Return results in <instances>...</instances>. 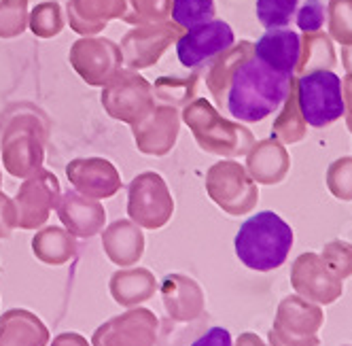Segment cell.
<instances>
[{"instance_id":"11","label":"cell","mask_w":352,"mask_h":346,"mask_svg":"<svg viewBox=\"0 0 352 346\" xmlns=\"http://www.w3.org/2000/svg\"><path fill=\"white\" fill-rule=\"evenodd\" d=\"M49 338L47 325L26 308H11L0 316V346H47Z\"/></svg>"},{"instance_id":"24","label":"cell","mask_w":352,"mask_h":346,"mask_svg":"<svg viewBox=\"0 0 352 346\" xmlns=\"http://www.w3.org/2000/svg\"><path fill=\"white\" fill-rule=\"evenodd\" d=\"M52 346H91V344L87 342V338H83L77 332H64L54 338Z\"/></svg>"},{"instance_id":"17","label":"cell","mask_w":352,"mask_h":346,"mask_svg":"<svg viewBox=\"0 0 352 346\" xmlns=\"http://www.w3.org/2000/svg\"><path fill=\"white\" fill-rule=\"evenodd\" d=\"M174 34H179V28H166L164 34H160V28H151V41H146V28L142 30H134L130 32V36L123 41V52H134V56H128L125 62H128L130 68H140L142 66V56H144V49L146 52V60L148 64L155 62L162 54V49H166V45L170 43V39H174Z\"/></svg>"},{"instance_id":"5","label":"cell","mask_w":352,"mask_h":346,"mask_svg":"<svg viewBox=\"0 0 352 346\" xmlns=\"http://www.w3.org/2000/svg\"><path fill=\"white\" fill-rule=\"evenodd\" d=\"M234 41L236 34L228 21L210 19L195 28H189L176 41V56L185 68H197L228 52Z\"/></svg>"},{"instance_id":"10","label":"cell","mask_w":352,"mask_h":346,"mask_svg":"<svg viewBox=\"0 0 352 346\" xmlns=\"http://www.w3.org/2000/svg\"><path fill=\"white\" fill-rule=\"evenodd\" d=\"M58 215L62 224L72 236L91 238L104 228L107 213L98 202H91L87 197L79 195L77 191H68L62 202L58 204Z\"/></svg>"},{"instance_id":"2","label":"cell","mask_w":352,"mask_h":346,"mask_svg":"<svg viewBox=\"0 0 352 346\" xmlns=\"http://www.w3.org/2000/svg\"><path fill=\"white\" fill-rule=\"evenodd\" d=\"M293 230L287 221L272 210H261L248 217L240 226L234 246L238 259L257 272L280 268L293 246Z\"/></svg>"},{"instance_id":"13","label":"cell","mask_w":352,"mask_h":346,"mask_svg":"<svg viewBox=\"0 0 352 346\" xmlns=\"http://www.w3.org/2000/svg\"><path fill=\"white\" fill-rule=\"evenodd\" d=\"M68 179L81 193L94 197H111L119 189V177L115 168L102 160L72 162L66 168Z\"/></svg>"},{"instance_id":"20","label":"cell","mask_w":352,"mask_h":346,"mask_svg":"<svg viewBox=\"0 0 352 346\" xmlns=\"http://www.w3.org/2000/svg\"><path fill=\"white\" fill-rule=\"evenodd\" d=\"M297 28L301 32H318L324 23V7L320 0H306V5L297 13Z\"/></svg>"},{"instance_id":"18","label":"cell","mask_w":352,"mask_h":346,"mask_svg":"<svg viewBox=\"0 0 352 346\" xmlns=\"http://www.w3.org/2000/svg\"><path fill=\"white\" fill-rule=\"evenodd\" d=\"M255 9L265 30L287 28L299 9V0H257Z\"/></svg>"},{"instance_id":"16","label":"cell","mask_w":352,"mask_h":346,"mask_svg":"<svg viewBox=\"0 0 352 346\" xmlns=\"http://www.w3.org/2000/svg\"><path fill=\"white\" fill-rule=\"evenodd\" d=\"M32 253L47 266H62L77 255V242L62 228H47L32 238Z\"/></svg>"},{"instance_id":"4","label":"cell","mask_w":352,"mask_h":346,"mask_svg":"<svg viewBox=\"0 0 352 346\" xmlns=\"http://www.w3.org/2000/svg\"><path fill=\"white\" fill-rule=\"evenodd\" d=\"M160 318L148 308H130L109 318L91 336V346H155Z\"/></svg>"},{"instance_id":"14","label":"cell","mask_w":352,"mask_h":346,"mask_svg":"<svg viewBox=\"0 0 352 346\" xmlns=\"http://www.w3.org/2000/svg\"><path fill=\"white\" fill-rule=\"evenodd\" d=\"M111 295L123 308H134L155 295L157 283L155 277L146 268H130L119 270L111 277Z\"/></svg>"},{"instance_id":"6","label":"cell","mask_w":352,"mask_h":346,"mask_svg":"<svg viewBox=\"0 0 352 346\" xmlns=\"http://www.w3.org/2000/svg\"><path fill=\"white\" fill-rule=\"evenodd\" d=\"M174 210V202L166 189V183L157 175H142L130 185L128 213L138 226L146 230L164 228Z\"/></svg>"},{"instance_id":"9","label":"cell","mask_w":352,"mask_h":346,"mask_svg":"<svg viewBox=\"0 0 352 346\" xmlns=\"http://www.w3.org/2000/svg\"><path fill=\"white\" fill-rule=\"evenodd\" d=\"M253 56L261 60L265 66H270L272 70L293 77V72L299 66V58H301V39L297 32L287 30V28L267 30L255 43Z\"/></svg>"},{"instance_id":"7","label":"cell","mask_w":352,"mask_h":346,"mask_svg":"<svg viewBox=\"0 0 352 346\" xmlns=\"http://www.w3.org/2000/svg\"><path fill=\"white\" fill-rule=\"evenodd\" d=\"M60 183L56 177L43 172L41 179H30L23 183L15 197L17 226L23 230H36L49 219L54 206H58Z\"/></svg>"},{"instance_id":"22","label":"cell","mask_w":352,"mask_h":346,"mask_svg":"<svg viewBox=\"0 0 352 346\" xmlns=\"http://www.w3.org/2000/svg\"><path fill=\"white\" fill-rule=\"evenodd\" d=\"M13 228H17V215L15 206L5 193H0V240L9 238Z\"/></svg>"},{"instance_id":"12","label":"cell","mask_w":352,"mask_h":346,"mask_svg":"<svg viewBox=\"0 0 352 346\" xmlns=\"http://www.w3.org/2000/svg\"><path fill=\"white\" fill-rule=\"evenodd\" d=\"M119 49L111 41H79L72 47V64L77 66L81 77L94 85H100L102 79L113 70L119 60Z\"/></svg>"},{"instance_id":"25","label":"cell","mask_w":352,"mask_h":346,"mask_svg":"<svg viewBox=\"0 0 352 346\" xmlns=\"http://www.w3.org/2000/svg\"><path fill=\"white\" fill-rule=\"evenodd\" d=\"M236 346H265L255 334H242L240 338H238V344Z\"/></svg>"},{"instance_id":"1","label":"cell","mask_w":352,"mask_h":346,"mask_svg":"<svg viewBox=\"0 0 352 346\" xmlns=\"http://www.w3.org/2000/svg\"><path fill=\"white\" fill-rule=\"evenodd\" d=\"M291 79L293 77L272 70L255 56L244 58L232 70L228 94H225L228 113L244 123L265 119L287 100Z\"/></svg>"},{"instance_id":"19","label":"cell","mask_w":352,"mask_h":346,"mask_svg":"<svg viewBox=\"0 0 352 346\" xmlns=\"http://www.w3.org/2000/svg\"><path fill=\"white\" fill-rule=\"evenodd\" d=\"M214 0H174L172 19L189 30L214 19Z\"/></svg>"},{"instance_id":"21","label":"cell","mask_w":352,"mask_h":346,"mask_svg":"<svg viewBox=\"0 0 352 346\" xmlns=\"http://www.w3.org/2000/svg\"><path fill=\"white\" fill-rule=\"evenodd\" d=\"M56 13H60V7H58V5L54 7L52 15H56ZM52 15H45L43 5H41L38 9H34V13H32V30H34L38 36H43V39H47V36H56V34L60 32V28H62V19H60V17L49 19Z\"/></svg>"},{"instance_id":"3","label":"cell","mask_w":352,"mask_h":346,"mask_svg":"<svg viewBox=\"0 0 352 346\" xmlns=\"http://www.w3.org/2000/svg\"><path fill=\"white\" fill-rule=\"evenodd\" d=\"M297 105L312 128H324L338 121L344 111L342 81L333 70H312L297 81Z\"/></svg>"},{"instance_id":"15","label":"cell","mask_w":352,"mask_h":346,"mask_svg":"<svg viewBox=\"0 0 352 346\" xmlns=\"http://www.w3.org/2000/svg\"><path fill=\"white\" fill-rule=\"evenodd\" d=\"M102 246L109 259L117 266H132L144 253V236L130 221H115L102 234Z\"/></svg>"},{"instance_id":"23","label":"cell","mask_w":352,"mask_h":346,"mask_svg":"<svg viewBox=\"0 0 352 346\" xmlns=\"http://www.w3.org/2000/svg\"><path fill=\"white\" fill-rule=\"evenodd\" d=\"M191 346H234L232 334L225 327H210L204 336H199Z\"/></svg>"},{"instance_id":"8","label":"cell","mask_w":352,"mask_h":346,"mask_svg":"<svg viewBox=\"0 0 352 346\" xmlns=\"http://www.w3.org/2000/svg\"><path fill=\"white\" fill-rule=\"evenodd\" d=\"M162 302L168 316L176 323H191L199 318L206 306L204 291L185 274H168L162 281Z\"/></svg>"}]
</instances>
